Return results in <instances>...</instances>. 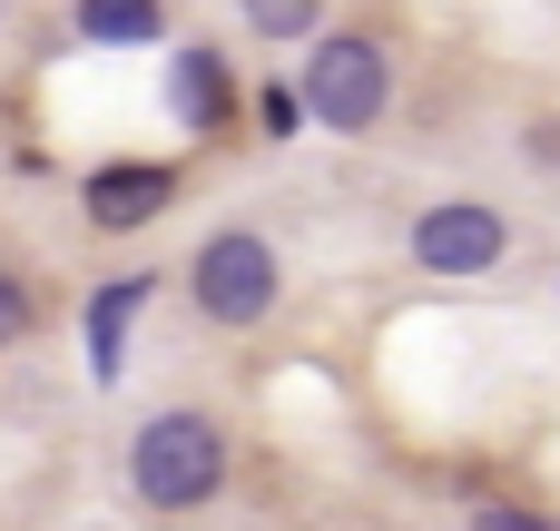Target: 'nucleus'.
<instances>
[{
    "label": "nucleus",
    "instance_id": "obj_9",
    "mask_svg": "<svg viewBox=\"0 0 560 531\" xmlns=\"http://www.w3.org/2000/svg\"><path fill=\"white\" fill-rule=\"evenodd\" d=\"M472 531H551V522H541V512H502V503H482V522H472Z\"/></svg>",
    "mask_w": 560,
    "mask_h": 531
},
{
    "label": "nucleus",
    "instance_id": "obj_6",
    "mask_svg": "<svg viewBox=\"0 0 560 531\" xmlns=\"http://www.w3.org/2000/svg\"><path fill=\"white\" fill-rule=\"evenodd\" d=\"M226 99H236V89H226V59H217V49H177V69H167V108H177L187 128H217Z\"/></svg>",
    "mask_w": 560,
    "mask_h": 531
},
{
    "label": "nucleus",
    "instance_id": "obj_4",
    "mask_svg": "<svg viewBox=\"0 0 560 531\" xmlns=\"http://www.w3.org/2000/svg\"><path fill=\"white\" fill-rule=\"evenodd\" d=\"M502 246H512L502 207H472V197H453V207H433V217L413 227V256H423L433 276H482V266H502Z\"/></svg>",
    "mask_w": 560,
    "mask_h": 531
},
{
    "label": "nucleus",
    "instance_id": "obj_11",
    "mask_svg": "<svg viewBox=\"0 0 560 531\" xmlns=\"http://www.w3.org/2000/svg\"><path fill=\"white\" fill-rule=\"evenodd\" d=\"M532 158H541V168H560V128H532Z\"/></svg>",
    "mask_w": 560,
    "mask_h": 531
},
{
    "label": "nucleus",
    "instance_id": "obj_3",
    "mask_svg": "<svg viewBox=\"0 0 560 531\" xmlns=\"http://www.w3.org/2000/svg\"><path fill=\"white\" fill-rule=\"evenodd\" d=\"M305 108L325 118V128H374L384 118V49L374 39H325L315 59H305Z\"/></svg>",
    "mask_w": 560,
    "mask_h": 531
},
{
    "label": "nucleus",
    "instance_id": "obj_5",
    "mask_svg": "<svg viewBox=\"0 0 560 531\" xmlns=\"http://www.w3.org/2000/svg\"><path fill=\"white\" fill-rule=\"evenodd\" d=\"M167 187H177L167 168H98V177H89V227H108V236H118V227H148V217L167 207Z\"/></svg>",
    "mask_w": 560,
    "mask_h": 531
},
{
    "label": "nucleus",
    "instance_id": "obj_2",
    "mask_svg": "<svg viewBox=\"0 0 560 531\" xmlns=\"http://www.w3.org/2000/svg\"><path fill=\"white\" fill-rule=\"evenodd\" d=\"M197 305L217 315V325H266L276 315V246L256 236V227H226V236H207L197 246Z\"/></svg>",
    "mask_w": 560,
    "mask_h": 531
},
{
    "label": "nucleus",
    "instance_id": "obj_1",
    "mask_svg": "<svg viewBox=\"0 0 560 531\" xmlns=\"http://www.w3.org/2000/svg\"><path fill=\"white\" fill-rule=\"evenodd\" d=\"M128 473H138V503L197 512V503L226 483V434H217L207 414H158V424L138 434V453H128Z\"/></svg>",
    "mask_w": 560,
    "mask_h": 531
},
{
    "label": "nucleus",
    "instance_id": "obj_10",
    "mask_svg": "<svg viewBox=\"0 0 560 531\" xmlns=\"http://www.w3.org/2000/svg\"><path fill=\"white\" fill-rule=\"evenodd\" d=\"M20 325H30V296H20V286H10V276H0V345H10V335H20Z\"/></svg>",
    "mask_w": 560,
    "mask_h": 531
},
{
    "label": "nucleus",
    "instance_id": "obj_8",
    "mask_svg": "<svg viewBox=\"0 0 560 531\" xmlns=\"http://www.w3.org/2000/svg\"><path fill=\"white\" fill-rule=\"evenodd\" d=\"M79 30H89V39H158V10H148V0H89Z\"/></svg>",
    "mask_w": 560,
    "mask_h": 531
},
{
    "label": "nucleus",
    "instance_id": "obj_7",
    "mask_svg": "<svg viewBox=\"0 0 560 531\" xmlns=\"http://www.w3.org/2000/svg\"><path fill=\"white\" fill-rule=\"evenodd\" d=\"M148 305V286H108L98 305H89V355H98V374H118V325Z\"/></svg>",
    "mask_w": 560,
    "mask_h": 531
}]
</instances>
